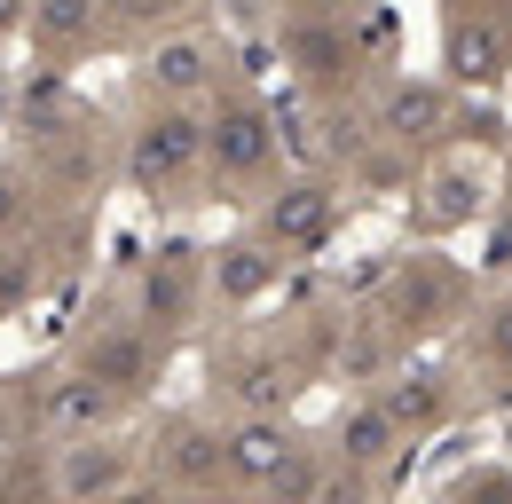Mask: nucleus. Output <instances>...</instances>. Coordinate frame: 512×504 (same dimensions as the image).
Here are the masks:
<instances>
[{"instance_id":"f257e3e1","label":"nucleus","mask_w":512,"mask_h":504,"mask_svg":"<svg viewBox=\"0 0 512 504\" xmlns=\"http://www.w3.org/2000/svg\"><path fill=\"white\" fill-rule=\"evenodd\" d=\"M197 150H205L197 119L166 111V119H150L142 134H134V158H127V166H134V182H142V189H174L197 166Z\"/></svg>"},{"instance_id":"f03ea898","label":"nucleus","mask_w":512,"mask_h":504,"mask_svg":"<svg viewBox=\"0 0 512 504\" xmlns=\"http://www.w3.org/2000/svg\"><path fill=\"white\" fill-rule=\"evenodd\" d=\"M111 410H119V394L87 371L48 378V394H40V426L48 434H95V426H111Z\"/></svg>"},{"instance_id":"7ed1b4c3","label":"nucleus","mask_w":512,"mask_h":504,"mask_svg":"<svg viewBox=\"0 0 512 504\" xmlns=\"http://www.w3.org/2000/svg\"><path fill=\"white\" fill-rule=\"evenodd\" d=\"M323 237H331V197H323L316 182L284 189V197L268 205V245L276 252H316Z\"/></svg>"},{"instance_id":"20e7f679","label":"nucleus","mask_w":512,"mask_h":504,"mask_svg":"<svg viewBox=\"0 0 512 504\" xmlns=\"http://www.w3.org/2000/svg\"><path fill=\"white\" fill-rule=\"evenodd\" d=\"M205 158H213V174H260L268 166V119L260 111H221L205 126Z\"/></svg>"},{"instance_id":"39448f33","label":"nucleus","mask_w":512,"mask_h":504,"mask_svg":"<svg viewBox=\"0 0 512 504\" xmlns=\"http://www.w3.org/2000/svg\"><path fill=\"white\" fill-rule=\"evenodd\" d=\"M79 371L103 378L111 394H134V386L150 378V339H142V331H95L87 355H79Z\"/></svg>"},{"instance_id":"423d86ee","label":"nucleus","mask_w":512,"mask_h":504,"mask_svg":"<svg viewBox=\"0 0 512 504\" xmlns=\"http://www.w3.org/2000/svg\"><path fill=\"white\" fill-rule=\"evenodd\" d=\"M229 465H237L245 481H284V473H292V434H284L276 418H245V426L229 434Z\"/></svg>"},{"instance_id":"0eeeda50","label":"nucleus","mask_w":512,"mask_h":504,"mask_svg":"<svg viewBox=\"0 0 512 504\" xmlns=\"http://www.w3.org/2000/svg\"><path fill=\"white\" fill-rule=\"evenodd\" d=\"M190 292H197V252L166 245L158 260H150V276H142V300H150V315H182Z\"/></svg>"},{"instance_id":"6e6552de","label":"nucleus","mask_w":512,"mask_h":504,"mask_svg":"<svg viewBox=\"0 0 512 504\" xmlns=\"http://www.w3.org/2000/svg\"><path fill=\"white\" fill-rule=\"evenodd\" d=\"M379 402L394 410V426H402V434H426V426H442V418H449V394H442V386H434L426 371L394 378V386H386Z\"/></svg>"},{"instance_id":"1a4fd4ad","label":"nucleus","mask_w":512,"mask_h":504,"mask_svg":"<svg viewBox=\"0 0 512 504\" xmlns=\"http://www.w3.org/2000/svg\"><path fill=\"white\" fill-rule=\"evenodd\" d=\"M394 441H402L394 410H386V402H363V410H347V426H339V457H347V465H379Z\"/></svg>"},{"instance_id":"9d476101","label":"nucleus","mask_w":512,"mask_h":504,"mask_svg":"<svg viewBox=\"0 0 512 504\" xmlns=\"http://www.w3.org/2000/svg\"><path fill=\"white\" fill-rule=\"evenodd\" d=\"M119 473H127L119 449H71L64 457V497L87 504V497H103V489H119Z\"/></svg>"},{"instance_id":"9b49d317","label":"nucleus","mask_w":512,"mask_h":504,"mask_svg":"<svg viewBox=\"0 0 512 504\" xmlns=\"http://www.w3.org/2000/svg\"><path fill=\"white\" fill-rule=\"evenodd\" d=\"M87 24H95V0H32V40H40V48L87 40Z\"/></svg>"},{"instance_id":"f8f14e48","label":"nucleus","mask_w":512,"mask_h":504,"mask_svg":"<svg viewBox=\"0 0 512 504\" xmlns=\"http://www.w3.org/2000/svg\"><path fill=\"white\" fill-rule=\"evenodd\" d=\"M213 284H221V300H253L260 284H268V252L260 245H229L213 260Z\"/></svg>"},{"instance_id":"ddd939ff","label":"nucleus","mask_w":512,"mask_h":504,"mask_svg":"<svg viewBox=\"0 0 512 504\" xmlns=\"http://www.w3.org/2000/svg\"><path fill=\"white\" fill-rule=\"evenodd\" d=\"M166 465H174L182 481H205V473H221V465H229V441H205V434H174V449H166Z\"/></svg>"},{"instance_id":"4468645a","label":"nucleus","mask_w":512,"mask_h":504,"mask_svg":"<svg viewBox=\"0 0 512 504\" xmlns=\"http://www.w3.org/2000/svg\"><path fill=\"white\" fill-rule=\"evenodd\" d=\"M150 79H158L166 95H190L197 79H205V56H197L190 40H174V48H158V63H150Z\"/></svg>"},{"instance_id":"2eb2a0df","label":"nucleus","mask_w":512,"mask_h":504,"mask_svg":"<svg viewBox=\"0 0 512 504\" xmlns=\"http://www.w3.org/2000/svg\"><path fill=\"white\" fill-rule=\"evenodd\" d=\"M434 119H442V95H434V87L394 95V126H402V134H434Z\"/></svg>"},{"instance_id":"dca6fc26","label":"nucleus","mask_w":512,"mask_h":504,"mask_svg":"<svg viewBox=\"0 0 512 504\" xmlns=\"http://www.w3.org/2000/svg\"><path fill=\"white\" fill-rule=\"evenodd\" d=\"M457 71H497V32H465L457 40Z\"/></svg>"},{"instance_id":"f3484780","label":"nucleus","mask_w":512,"mask_h":504,"mask_svg":"<svg viewBox=\"0 0 512 504\" xmlns=\"http://www.w3.org/2000/svg\"><path fill=\"white\" fill-rule=\"evenodd\" d=\"M497 363H505V371H512V308L497 315Z\"/></svg>"},{"instance_id":"a211bd4d","label":"nucleus","mask_w":512,"mask_h":504,"mask_svg":"<svg viewBox=\"0 0 512 504\" xmlns=\"http://www.w3.org/2000/svg\"><path fill=\"white\" fill-rule=\"evenodd\" d=\"M150 8H174V0H119V16H150Z\"/></svg>"},{"instance_id":"6ab92c4d","label":"nucleus","mask_w":512,"mask_h":504,"mask_svg":"<svg viewBox=\"0 0 512 504\" xmlns=\"http://www.w3.org/2000/svg\"><path fill=\"white\" fill-rule=\"evenodd\" d=\"M497 260H512V221H505V229H497Z\"/></svg>"},{"instance_id":"aec40b11","label":"nucleus","mask_w":512,"mask_h":504,"mask_svg":"<svg viewBox=\"0 0 512 504\" xmlns=\"http://www.w3.org/2000/svg\"><path fill=\"white\" fill-rule=\"evenodd\" d=\"M16 8H24V0H0V32H8V24H16Z\"/></svg>"}]
</instances>
